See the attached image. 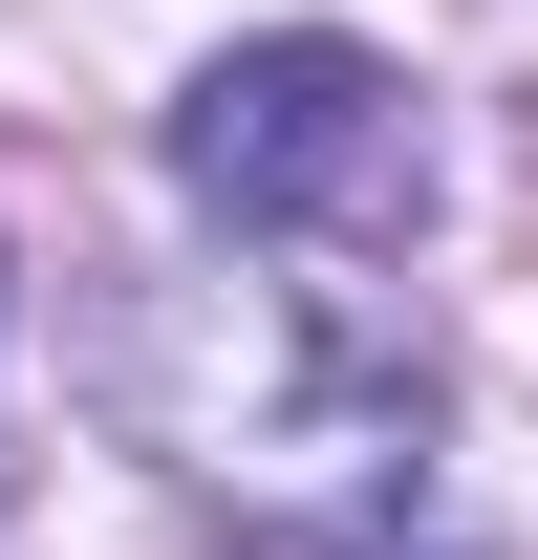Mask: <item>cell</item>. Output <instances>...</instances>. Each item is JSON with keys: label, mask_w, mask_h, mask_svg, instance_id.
Returning a JSON list of instances; mask_svg holds the SVG:
<instances>
[{"label": "cell", "mask_w": 538, "mask_h": 560, "mask_svg": "<svg viewBox=\"0 0 538 560\" xmlns=\"http://www.w3.org/2000/svg\"><path fill=\"white\" fill-rule=\"evenodd\" d=\"M108 410L195 495H259L302 539H366L431 495V346L344 280H151L108 324Z\"/></svg>", "instance_id": "cell-1"}, {"label": "cell", "mask_w": 538, "mask_h": 560, "mask_svg": "<svg viewBox=\"0 0 538 560\" xmlns=\"http://www.w3.org/2000/svg\"><path fill=\"white\" fill-rule=\"evenodd\" d=\"M173 195L237 237V259H388L431 237V86L344 22H259L173 86Z\"/></svg>", "instance_id": "cell-2"}, {"label": "cell", "mask_w": 538, "mask_h": 560, "mask_svg": "<svg viewBox=\"0 0 538 560\" xmlns=\"http://www.w3.org/2000/svg\"><path fill=\"white\" fill-rule=\"evenodd\" d=\"M302 560H366V539H302Z\"/></svg>", "instance_id": "cell-3"}]
</instances>
